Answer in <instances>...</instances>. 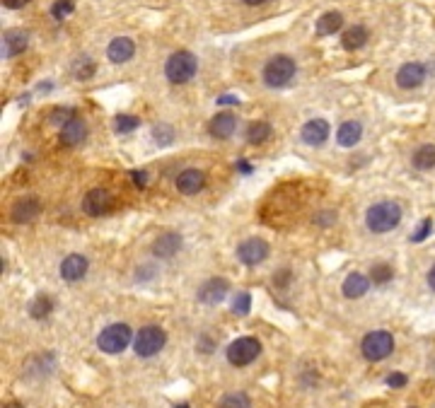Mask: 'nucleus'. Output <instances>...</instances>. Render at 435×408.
I'll return each instance as SVG.
<instances>
[{"label": "nucleus", "mask_w": 435, "mask_h": 408, "mask_svg": "<svg viewBox=\"0 0 435 408\" xmlns=\"http://www.w3.org/2000/svg\"><path fill=\"white\" fill-rule=\"evenodd\" d=\"M196 71H199V61H196V56L191 51L172 53V56L167 58V63H164V75H167V80L172 82V85H184V82H189L191 77L196 75Z\"/></svg>", "instance_id": "f03ea898"}, {"label": "nucleus", "mask_w": 435, "mask_h": 408, "mask_svg": "<svg viewBox=\"0 0 435 408\" xmlns=\"http://www.w3.org/2000/svg\"><path fill=\"white\" fill-rule=\"evenodd\" d=\"M39 213H41V203L36 199L17 201V203L12 205V220H15V222H32Z\"/></svg>", "instance_id": "4be33fe9"}, {"label": "nucleus", "mask_w": 435, "mask_h": 408, "mask_svg": "<svg viewBox=\"0 0 435 408\" xmlns=\"http://www.w3.org/2000/svg\"><path fill=\"white\" fill-rule=\"evenodd\" d=\"M251 309V295L249 292H240V295L232 300V311L235 314H249Z\"/></svg>", "instance_id": "2f4dec72"}, {"label": "nucleus", "mask_w": 435, "mask_h": 408, "mask_svg": "<svg viewBox=\"0 0 435 408\" xmlns=\"http://www.w3.org/2000/svg\"><path fill=\"white\" fill-rule=\"evenodd\" d=\"M235 128H237V118H235V114H232V112L215 114V116L210 118V123H208L210 136H213V138H218V140L230 138L232 133H235Z\"/></svg>", "instance_id": "ddd939ff"}, {"label": "nucleus", "mask_w": 435, "mask_h": 408, "mask_svg": "<svg viewBox=\"0 0 435 408\" xmlns=\"http://www.w3.org/2000/svg\"><path fill=\"white\" fill-rule=\"evenodd\" d=\"M430 230H433V220H423V222L419 225V230L414 232V235H411V242H423L425 237L430 235Z\"/></svg>", "instance_id": "72a5a7b5"}, {"label": "nucleus", "mask_w": 435, "mask_h": 408, "mask_svg": "<svg viewBox=\"0 0 435 408\" xmlns=\"http://www.w3.org/2000/svg\"><path fill=\"white\" fill-rule=\"evenodd\" d=\"M269 138H271V123H266V121H254L249 128H247V140H249L251 145L266 143Z\"/></svg>", "instance_id": "a878e982"}, {"label": "nucleus", "mask_w": 435, "mask_h": 408, "mask_svg": "<svg viewBox=\"0 0 435 408\" xmlns=\"http://www.w3.org/2000/svg\"><path fill=\"white\" fill-rule=\"evenodd\" d=\"M71 118H75V116H73L71 109H56V112L51 114V121H53V123H58V126H61V128L66 126V123L71 121Z\"/></svg>", "instance_id": "f704fd0d"}, {"label": "nucleus", "mask_w": 435, "mask_h": 408, "mask_svg": "<svg viewBox=\"0 0 435 408\" xmlns=\"http://www.w3.org/2000/svg\"><path fill=\"white\" fill-rule=\"evenodd\" d=\"M3 408H22L20 403H8V406H3Z\"/></svg>", "instance_id": "37998d69"}, {"label": "nucleus", "mask_w": 435, "mask_h": 408, "mask_svg": "<svg viewBox=\"0 0 435 408\" xmlns=\"http://www.w3.org/2000/svg\"><path fill=\"white\" fill-rule=\"evenodd\" d=\"M218 104H221V107H225V104L237 107V104H240V97H235V94H223V97H218Z\"/></svg>", "instance_id": "4c0bfd02"}, {"label": "nucleus", "mask_w": 435, "mask_h": 408, "mask_svg": "<svg viewBox=\"0 0 435 408\" xmlns=\"http://www.w3.org/2000/svg\"><path fill=\"white\" fill-rule=\"evenodd\" d=\"M425 80V66L423 63H404V66L397 71V85L401 90H416Z\"/></svg>", "instance_id": "9d476101"}, {"label": "nucleus", "mask_w": 435, "mask_h": 408, "mask_svg": "<svg viewBox=\"0 0 435 408\" xmlns=\"http://www.w3.org/2000/svg\"><path fill=\"white\" fill-rule=\"evenodd\" d=\"M295 77V61L290 56H273L264 66V82L269 87H286Z\"/></svg>", "instance_id": "7ed1b4c3"}, {"label": "nucleus", "mask_w": 435, "mask_h": 408, "mask_svg": "<svg viewBox=\"0 0 435 408\" xmlns=\"http://www.w3.org/2000/svg\"><path fill=\"white\" fill-rule=\"evenodd\" d=\"M87 268H90V264H87L85 256L71 254V256H66L61 264V278L68 283H77L87 276Z\"/></svg>", "instance_id": "f8f14e48"}, {"label": "nucleus", "mask_w": 435, "mask_h": 408, "mask_svg": "<svg viewBox=\"0 0 435 408\" xmlns=\"http://www.w3.org/2000/svg\"><path fill=\"white\" fill-rule=\"evenodd\" d=\"M164 341H167V336H164V331L160 327H143L136 333L134 350L140 357H153L164 348Z\"/></svg>", "instance_id": "39448f33"}, {"label": "nucleus", "mask_w": 435, "mask_h": 408, "mask_svg": "<svg viewBox=\"0 0 435 408\" xmlns=\"http://www.w3.org/2000/svg\"><path fill=\"white\" fill-rule=\"evenodd\" d=\"M387 384H389V387H404V384H406V374H401V372L389 374V377H387Z\"/></svg>", "instance_id": "c9c22d12"}, {"label": "nucleus", "mask_w": 435, "mask_h": 408, "mask_svg": "<svg viewBox=\"0 0 435 408\" xmlns=\"http://www.w3.org/2000/svg\"><path fill=\"white\" fill-rule=\"evenodd\" d=\"M85 138H87V126L82 118H71V121L61 128V143L66 145V148H75V145H80Z\"/></svg>", "instance_id": "f3484780"}, {"label": "nucleus", "mask_w": 435, "mask_h": 408, "mask_svg": "<svg viewBox=\"0 0 435 408\" xmlns=\"http://www.w3.org/2000/svg\"><path fill=\"white\" fill-rule=\"evenodd\" d=\"M401 222V208L392 201H380V203L370 205L368 213H365V225L370 230L384 235V232H392L397 225Z\"/></svg>", "instance_id": "f257e3e1"}, {"label": "nucleus", "mask_w": 435, "mask_h": 408, "mask_svg": "<svg viewBox=\"0 0 435 408\" xmlns=\"http://www.w3.org/2000/svg\"><path fill=\"white\" fill-rule=\"evenodd\" d=\"M240 169H242V172H245V174H249V172H251V167H249V164H247V162H240Z\"/></svg>", "instance_id": "a19ab883"}, {"label": "nucleus", "mask_w": 435, "mask_h": 408, "mask_svg": "<svg viewBox=\"0 0 435 408\" xmlns=\"http://www.w3.org/2000/svg\"><path fill=\"white\" fill-rule=\"evenodd\" d=\"M114 126H116L119 133H131V131H136V128L140 126V118L131 116V114H119V116L114 118Z\"/></svg>", "instance_id": "c85d7f7f"}, {"label": "nucleus", "mask_w": 435, "mask_h": 408, "mask_svg": "<svg viewBox=\"0 0 435 408\" xmlns=\"http://www.w3.org/2000/svg\"><path fill=\"white\" fill-rule=\"evenodd\" d=\"M341 27H343V15H341V12H324V15L317 20V34L319 36L336 34Z\"/></svg>", "instance_id": "b1692460"}, {"label": "nucleus", "mask_w": 435, "mask_h": 408, "mask_svg": "<svg viewBox=\"0 0 435 408\" xmlns=\"http://www.w3.org/2000/svg\"><path fill=\"white\" fill-rule=\"evenodd\" d=\"M179 246H182V235H177V232H164V235L158 237L153 251L160 259H169V256H174L179 251Z\"/></svg>", "instance_id": "412c9836"}, {"label": "nucleus", "mask_w": 435, "mask_h": 408, "mask_svg": "<svg viewBox=\"0 0 435 408\" xmlns=\"http://www.w3.org/2000/svg\"><path fill=\"white\" fill-rule=\"evenodd\" d=\"M261 353V343L251 336H242L237 341H232L227 346V360L235 365V368H245L249 362H254Z\"/></svg>", "instance_id": "423d86ee"}, {"label": "nucleus", "mask_w": 435, "mask_h": 408, "mask_svg": "<svg viewBox=\"0 0 435 408\" xmlns=\"http://www.w3.org/2000/svg\"><path fill=\"white\" fill-rule=\"evenodd\" d=\"M360 138H363V126L358 121H346L338 126L336 140L341 148H353V145L360 143Z\"/></svg>", "instance_id": "aec40b11"}, {"label": "nucleus", "mask_w": 435, "mask_h": 408, "mask_svg": "<svg viewBox=\"0 0 435 408\" xmlns=\"http://www.w3.org/2000/svg\"><path fill=\"white\" fill-rule=\"evenodd\" d=\"M370 285H373V281H370L368 276H363V273H351V276L343 281V295H346L348 300H358V297H363L365 292L370 290Z\"/></svg>", "instance_id": "6ab92c4d"}, {"label": "nucleus", "mask_w": 435, "mask_h": 408, "mask_svg": "<svg viewBox=\"0 0 435 408\" xmlns=\"http://www.w3.org/2000/svg\"><path fill=\"white\" fill-rule=\"evenodd\" d=\"M392 278H395V268L389 264H375L373 268H370V281H373L375 285H387Z\"/></svg>", "instance_id": "bb28decb"}, {"label": "nucleus", "mask_w": 435, "mask_h": 408, "mask_svg": "<svg viewBox=\"0 0 435 408\" xmlns=\"http://www.w3.org/2000/svg\"><path fill=\"white\" fill-rule=\"evenodd\" d=\"M29 0H3V5L8 8V10H20V8H25Z\"/></svg>", "instance_id": "e433bc0d"}, {"label": "nucleus", "mask_w": 435, "mask_h": 408, "mask_svg": "<svg viewBox=\"0 0 435 408\" xmlns=\"http://www.w3.org/2000/svg\"><path fill=\"white\" fill-rule=\"evenodd\" d=\"M269 256V244L259 237H251V240H245L240 246H237V259L245 266H256Z\"/></svg>", "instance_id": "6e6552de"}, {"label": "nucleus", "mask_w": 435, "mask_h": 408, "mask_svg": "<svg viewBox=\"0 0 435 408\" xmlns=\"http://www.w3.org/2000/svg\"><path fill=\"white\" fill-rule=\"evenodd\" d=\"M411 164H414L419 172H428V169L435 167V145H421L419 150L411 157Z\"/></svg>", "instance_id": "393cba45"}, {"label": "nucleus", "mask_w": 435, "mask_h": 408, "mask_svg": "<svg viewBox=\"0 0 435 408\" xmlns=\"http://www.w3.org/2000/svg\"><path fill=\"white\" fill-rule=\"evenodd\" d=\"M203 184H206V177H203V172L201 169H184V172L177 177V189L182 191L184 196H194V194H199L201 189H203Z\"/></svg>", "instance_id": "2eb2a0df"}, {"label": "nucleus", "mask_w": 435, "mask_h": 408, "mask_svg": "<svg viewBox=\"0 0 435 408\" xmlns=\"http://www.w3.org/2000/svg\"><path fill=\"white\" fill-rule=\"evenodd\" d=\"M247 5H261V3H266V0H245Z\"/></svg>", "instance_id": "79ce46f5"}, {"label": "nucleus", "mask_w": 435, "mask_h": 408, "mask_svg": "<svg viewBox=\"0 0 435 408\" xmlns=\"http://www.w3.org/2000/svg\"><path fill=\"white\" fill-rule=\"evenodd\" d=\"M218 408H249V398L245 394H227L221 398Z\"/></svg>", "instance_id": "7c9ffc66"}, {"label": "nucleus", "mask_w": 435, "mask_h": 408, "mask_svg": "<svg viewBox=\"0 0 435 408\" xmlns=\"http://www.w3.org/2000/svg\"><path fill=\"white\" fill-rule=\"evenodd\" d=\"M114 199L112 194H109L107 189H102V186H97V189H90L85 194V199H82V210H85L87 215H92V218H97V215H104L109 208H112Z\"/></svg>", "instance_id": "1a4fd4ad"}, {"label": "nucleus", "mask_w": 435, "mask_h": 408, "mask_svg": "<svg viewBox=\"0 0 435 408\" xmlns=\"http://www.w3.org/2000/svg\"><path fill=\"white\" fill-rule=\"evenodd\" d=\"M428 285H430V290H435V264L430 266V270H428Z\"/></svg>", "instance_id": "ea45409f"}, {"label": "nucleus", "mask_w": 435, "mask_h": 408, "mask_svg": "<svg viewBox=\"0 0 435 408\" xmlns=\"http://www.w3.org/2000/svg\"><path fill=\"white\" fill-rule=\"evenodd\" d=\"M177 408H189V406H177Z\"/></svg>", "instance_id": "c03bdc74"}, {"label": "nucleus", "mask_w": 435, "mask_h": 408, "mask_svg": "<svg viewBox=\"0 0 435 408\" xmlns=\"http://www.w3.org/2000/svg\"><path fill=\"white\" fill-rule=\"evenodd\" d=\"M225 295H227V281H223V278H210V281H206L203 285H201L199 302L210 307L225 300Z\"/></svg>", "instance_id": "4468645a"}, {"label": "nucleus", "mask_w": 435, "mask_h": 408, "mask_svg": "<svg viewBox=\"0 0 435 408\" xmlns=\"http://www.w3.org/2000/svg\"><path fill=\"white\" fill-rule=\"evenodd\" d=\"M128 343H131V329H128V324H112L97 338V346L104 353H109V355L123 353L128 348Z\"/></svg>", "instance_id": "20e7f679"}, {"label": "nucleus", "mask_w": 435, "mask_h": 408, "mask_svg": "<svg viewBox=\"0 0 435 408\" xmlns=\"http://www.w3.org/2000/svg\"><path fill=\"white\" fill-rule=\"evenodd\" d=\"M73 10H75V3L73 0H56L51 5V15H53V20H66L68 15H73Z\"/></svg>", "instance_id": "c756f323"}, {"label": "nucleus", "mask_w": 435, "mask_h": 408, "mask_svg": "<svg viewBox=\"0 0 435 408\" xmlns=\"http://www.w3.org/2000/svg\"><path fill=\"white\" fill-rule=\"evenodd\" d=\"M53 309V305H51V297H47V295H41V297H36L34 302H32V307H29V314L34 316V319H44V316H49V311Z\"/></svg>", "instance_id": "cd10ccee"}, {"label": "nucleus", "mask_w": 435, "mask_h": 408, "mask_svg": "<svg viewBox=\"0 0 435 408\" xmlns=\"http://www.w3.org/2000/svg\"><path fill=\"white\" fill-rule=\"evenodd\" d=\"M360 348H363V355L368 357V360L377 362V360H384L387 355H392V350H395V338H392L389 331H373L363 338V346Z\"/></svg>", "instance_id": "0eeeda50"}, {"label": "nucleus", "mask_w": 435, "mask_h": 408, "mask_svg": "<svg viewBox=\"0 0 435 408\" xmlns=\"http://www.w3.org/2000/svg\"><path fill=\"white\" fill-rule=\"evenodd\" d=\"M153 138L158 140L160 145H167L174 140V131L169 126H155L153 128Z\"/></svg>", "instance_id": "473e14b6"}, {"label": "nucleus", "mask_w": 435, "mask_h": 408, "mask_svg": "<svg viewBox=\"0 0 435 408\" xmlns=\"http://www.w3.org/2000/svg\"><path fill=\"white\" fill-rule=\"evenodd\" d=\"M134 53H136V44L128 36H116V39L109 44V49H107V58L112 63H126V61H131L134 58Z\"/></svg>", "instance_id": "dca6fc26"}, {"label": "nucleus", "mask_w": 435, "mask_h": 408, "mask_svg": "<svg viewBox=\"0 0 435 408\" xmlns=\"http://www.w3.org/2000/svg\"><path fill=\"white\" fill-rule=\"evenodd\" d=\"M131 177H134V181L140 186V189L148 184V174H145V172H131Z\"/></svg>", "instance_id": "58836bf2"}, {"label": "nucleus", "mask_w": 435, "mask_h": 408, "mask_svg": "<svg viewBox=\"0 0 435 408\" xmlns=\"http://www.w3.org/2000/svg\"><path fill=\"white\" fill-rule=\"evenodd\" d=\"M329 133H332V126H329L324 118H312V121H308L305 126H302L300 136L302 140L308 145H312V148H319V145L327 143Z\"/></svg>", "instance_id": "9b49d317"}, {"label": "nucleus", "mask_w": 435, "mask_h": 408, "mask_svg": "<svg viewBox=\"0 0 435 408\" xmlns=\"http://www.w3.org/2000/svg\"><path fill=\"white\" fill-rule=\"evenodd\" d=\"M27 44H29L27 31H20V29L5 31V34H3V56H8V58L20 56V53L27 49Z\"/></svg>", "instance_id": "a211bd4d"}, {"label": "nucleus", "mask_w": 435, "mask_h": 408, "mask_svg": "<svg viewBox=\"0 0 435 408\" xmlns=\"http://www.w3.org/2000/svg\"><path fill=\"white\" fill-rule=\"evenodd\" d=\"M365 41H368V29L363 25L351 27V29H346L341 34V47L346 51H358V49L365 47Z\"/></svg>", "instance_id": "5701e85b"}]
</instances>
